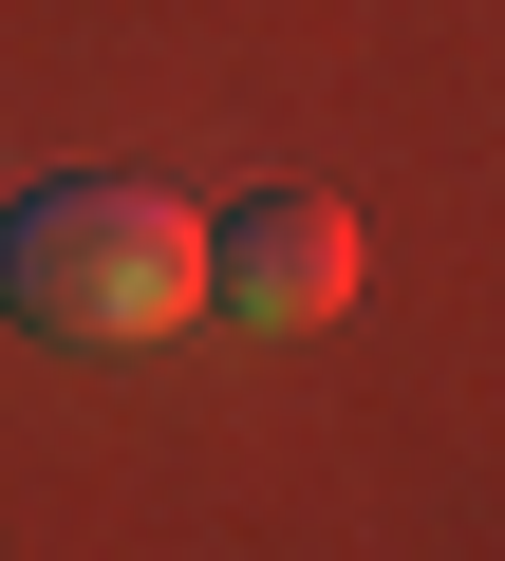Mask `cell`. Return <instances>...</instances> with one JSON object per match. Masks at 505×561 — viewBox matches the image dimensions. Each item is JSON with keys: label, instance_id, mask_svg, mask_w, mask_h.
<instances>
[{"label": "cell", "instance_id": "obj_1", "mask_svg": "<svg viewBox=\"0 0 505 561\" xmlns=\"http://www.w3.org/2000/svg\"><path fill=\"white\" fill-rule=\"evenodd\" d=\"M187 300H206V206L131 169H57L0 206V319L20 337H169Z\"/></svg>", "mask_w": 505, "mask_h": 561}, {"label": "cell", "instance_id": "obj_2", "mask_svg": "<svg viewBox=\"0 0 505 561\" xmlns=\"http://www.w3.org/2000/svg\"><path fill=\"white\" fill-rule=\"evenodd\" d=\"M206 300H243V337H300L356 300V206L337 187H243L206 225Z\"/></svg>", "mask_w": 505, "mask_h": 561}]
</instances>
